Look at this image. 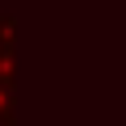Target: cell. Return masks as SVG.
Here are the masks:
<instances>
[{"label":"cell","instance_id":"1","mask_svg":"<svg viewBox=\"0 0 126 126\" xmlns=\"http://www.w3.org/2000/svg\"><path fill=\"white\" fill-rule=\"evenodd\" d=\"M17 25L13 17L0 13V84H13V72H17Z\"/></svg>","mask_w":126,"mask_h":126},{"label":"cell","instance_id":"2","mask_svg":"<svg viewBox=\"0 0 126 126\" xmlns=\"http://www.w3.org/2000/svg\"><path fill=\"white\" fill-rule=\"evenodd\" d=\"M0 126H17V101H13V84H0Z\"/></svg>","mask_w":126,"mask_h":126}]
</instances>
